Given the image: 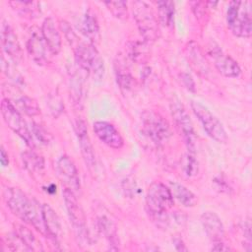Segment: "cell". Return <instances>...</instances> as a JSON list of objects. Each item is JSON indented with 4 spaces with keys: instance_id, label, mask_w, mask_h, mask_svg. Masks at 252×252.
Here are the masks:
<instances>
[{
    "instance_id": "obj_34",
    "label": "cell",
    "mask_w": 252,
    "mask_h": 252,
    "mask_svg": "<svg viewBox=\"0 0 252 252\" xmlns=\"http://www.w3.org/2000/svg\"><path fill=\"white\" fill-rule=\"evenodd\" d=\"M212 250H214V251H229V250H231V248L226 246L220 240V241L214 242V245L212 246Z\"/></svg>"
},
{
    "instance_id": "obj_5",
    "label": "cell",
    "mask_w": 252,
    "mask_h": 252,
    "mask_svg": "<svg viewBox=\"0 0 252 252\" xmlns=\"http://www.w3.org/2000/svg\"><path fill=\"white\" fill-rule=\"evenodd\" d=\"M63 199L78 242L81 244H89L90 236L86 223L85 214L82 207L78 203L75 193L68 188H65L63 190Z\"/></svg>"
},
{
    "instance_id": "obj_27",
    "label": "cell",
    "mask_w": 252,
    "mask_h": 252,
    "mask_svg": "<svg viewBox=\"0 0 252 252\" xmlns=\"http://www.w3.org/2000/svg\"><path fill=\"white\" fill-rule=\"evenodd\" d=\"M16 233L21 237V239L25 242V244L28 246L30 251H35V250H42L40 244L34 237L33 233L26 226H23L21 224L16 225Z\"/></svg>"
},
{
    "instance_id": "obj_35",
    "label": "cell",
    "mask_w": 252,
    "mask_h": 252,
    "mask_svg": "<svg viewBox=\"0 0 252 252\" xmlns=\"http://www.w3.org/2000/svg\"><path fill=\"white\" fill-rule=\"evenodd\" d=\"M0 161L3 166H7L9 164V157L3 147H1V151H0Z\"/></svg>"
},
{
    "instance_id": "obj_33",
    "label": "cell",
    "mask_w": 252,
    "mask_h": 252,
    "mask_svg": "<svg viewBox=\"0 0 252 252\" xmlns=\"http://www.w3.org/2000/svg\"><path fill=\"white\" fill-rule=\"evenodd\" d=\"M181 80H182L184 86L187 88V90H189L190 92H195V82L189 74L182 73Z\"/></svg>"
},
{
    "instance_id": "obj_7",
    "label": "cell",
    "mask_w": 252,
    "mask_h": 252,
    "mask_svg": "<svg viewBox=\"0 0 252 252\" xmlns=\"http://www.w3.org/2000/svg\"><path fill=\"white\" fill-rule=\"evenodd\" d=\"M132 9L141 34L146 40H156L159 34V27L151 6L143 1H135Z\"/></svg>"
},
{
    "instance_id": "obj_20",
    "label": "cell",
    "mask_w": 252,
    "mask_h": 252,
    "mask_svg": "<svg viewBox=\"0 0 252 252\" xmlns=\"http://www.w3.org/2000/svg\"><path fill=\"white\" fill-rule=\"evenodd\" d=\"M97 227L101 234L106 238L109 243L110 249L118 250L119 249V239L117 234V229L115 224L105 216H100L97 218Z\"/></svg>"
},
{
    "instance_id": "obj_21",
    "label": "cell",
    "mask_w": 252,
    "mask_h": 252,
    "mask_svg": "<svg viewBox=\"0 0 252 252\" xmlns=\"http://www.w3.org/2000/svg\"><path fill=\"white\" fill-rule=\"evenodd\" d=\"M81 32L93 42L98 39L99 28L95 15L89 9L83 16L80 24Z\"/></svg>"
},
{
    "instance_id": "obj_4",
    "label": "cell",
    "mask_w": 252,
    "mask_h": 252,
    "mask_svg": "<svg viewBox=\"0 0 252 252\" xmlns=\"http://www.w3.org/2000/svg\"><path fill=\"white\" fill-rule=\"evenodd\" d=\"M75 60L79 67L94 79L100 80L104 74V64L97 49L92 42H78L74 46Z\"/></svg>"
},
{
    "instance_id": "obj_26",
    "label": "cell",
    "mask_w": 252,
    "mask_h": 252,
    "mask_svg": "<svg viewBox=\"0 0 252 252\" xmlns=\"http://www.w3.org/2000/svg\"><path fill=\"white\" fill-rule=\"evenodd\" d=\"M23 162L31 172H40L44 168V159L32 151H26L22 155Z\"/></svg>"
},
{
    "instance_id": "obj_11",
    "label": "cell",
    "mask_w": 252,
    "mask_h": 252,
    "mask_svg": "<svg viewBox=\"0 0 252 252\" xmlns=\"http://www.w3.org/2000/svg\"><path fill=\"white\" fill-rule=\"evenodd\" d=\"M56 171L58 177L65 185V188H68L75 194L80 191V177L77 170V167L73 160L66 155L61 156L56 162Z\"/></svg>"
},
{
    "instance_id": "obj_23",
    "label": "cell",
    "mask_w": 252,
    "mask_h": 252,
    "mask_svg": "<svg viewBox=\"0 0 252 252\" xmlns=\"http://www.w3.org/2000/svg\"><path fill=\"white\" fill-rule=\"evenodd\" d=\"M186 49H187V56L191 62V65L198 72L205 73V71L208 70V65L205 61V58H204L198 44L191 41L187 44Z\"/></svg>"
},
{
    "instance_id": "obj_28",
    "label": "cell",
    "mask_w": 252,
    "mask_h": 252,
    "mask_svg": "<svg viewBox=\"0 0 252 252\" xmlns=\"http://www.w3.org/2000/svg\"><path fill=\"white\" fill-rule=\"evenodd\" d=\"M182 168L186 176L191 177L197 174L198 172V161L194 157L193 153L186 154L182 159Z\"/></svg>"
},
{
    "instance_id": "obj_18",
    "label": "cell",
    "mask_w": 252,
    "mask_h": 252,
    "mask_svg": "<svg viewBox=\"0 0 252 252\" xmlns=\"http://www.w3.org/2000/svg\"><path fill=\"white\" fill-rule=\"evenodd\" d=\"M41 34L48 46L49 51L56 55L61 50V35L54 20L51 17L46 18L41 27Z\"/></svg>"
},
{
    "instance_id": "obj_3",
    "label": "cell",
    "mask_w": 252,
    "mask_h": 252,
    "mask_svg": "<svg viewBox=\"0 0 252 252\" xmlns=\"http://www.w3.org/2000/svg\"><path fill=\"white\" fill-rule=\"evenodd\" d=\"M226 23L234 35L238 37H250L252 33L251 2H229L226 11Z\"/></svg>"
},
{
    "instance_id": "obj_15",
    "label": "cell",
    "mask_w": 252,
    "mask_h": 252,
    "mask_svg": "<svg viewBox=\"0 0 252 252\" xmlns=\"http://www.w3.org/2000/svg\"><path fill=\"white\" fill-rule=\"evenodd\" d=\"M1 44L4 52L14 61H19L22 56V48L16 33L11 26L5 21L1 25Z\"/></svg>"
},
{
    "instance_id": "obj_9",
    "label": "cell",
    "mask_w": 252,
    "mask_h": 252,
    "mask_svg": "<svg viewBox=\"0 0 252 252\" xmlns=\"http://www.w3.org/2000/svg\"><path fill=\"white\" fill-rule=\"evenodd\" d=\"M191 108L207 134L219 143H226L227 134L221 122L202 103L198 101H191Z\"/></svg>"
},
{
    "instance_id": "obj_19",
    "label": "cell",
    "mask_w": 252,
    "mask_h": 252,
    "mask_svg": "<svg viewBox=\"0 0 252 252\" xmlns=\"http://www.w3.org/2000/svg\"><path fill=\"white\" fill-rule=\"evenodd\" d=\"M41 213L45 232L54 240L58 239L62 233V227L56 212L48 204H43L41 205Z\"/></svg>"
},
{
    "instance_id": "obj_13",
    "label": "cell",
    "mask_w": 252,
    "mask_h": 252,
    "mask_svg": "<svg viewBox=\"0 0 252 252\" xmlns=\"http://www.w3.org/2000/svg\"><path fill=\"white\" fill-rule=\"evenodd\" d=\"M75 132L78 137L79 146L81 149V154L83 157V159L88 166L90 170L94 169L95 167V156L94 152L93 145L91 143L88 129L86 126V123L84 120L79 119L75 123Z\"/></svg>"
},
{
    "instance_id": "obj_36",
    "label": "cell",
    "mask_w": 252,
    "mask_h": 252,
    "mask_svg": "<svg viewBox=\"0 0 252 252\" xmlns=\"http://www.w3.org/2000/svg\"><path fill=\"white\" fill-rule=\"evenodd\" d=\"M174 246H175V248L177 249V250H187V248L184 246V243H183V241L180 239V238H175L174 239Z\"/></svg>"
},
{
    "instance_id": "obj_6",
    "label": "cell",
    "mask_w": 252,
    "mask_h": 252,
    "mask_svg": "<svg viewBox=\"0 0 252 252\" xmlns=\"http://www.w3.org/2000/svg\"><path fill=\"white\" fill-rule=\"evenodd\" d=\"M142 131L156 145H161L168 141L171 130L168 122L158 112L146 110L142 113Z\"/></svg>"
},
{
    "instance_id": "obj_16",
    "label": "cell",
    "mask_w": 252,
    "mask_h": 252,
    "mask_svg": "<svg viewBox=\"0 0 252 252\" xmlns=\"http://www.w3.org/2000/svg\"><path fill=\"white\" fill-rule=\"evenodd\" d=\"M201 223L207 236L213 241H220L224 236V227L220 217L214 212H205L201 216Z\"/></svg>"
},
{
    "instance_id": "obj_8",
    "label": "cell",
    "mask_w": 252,
    "mask_h": 252,
    "mask_svg": "<svg viewBox=\"0 0 252 252\" xmlns=\"http://www.w3.org/2000/svg\"><path fill=\"white\" fill-rule=\"evenodd\" d=\"M1 114L7 126L12 131H14L19 137H21L28 146L33 148L34 141L30 128L28 127L26 121L22 117L20 111L9 99L2 100Z\"/></svg>"
},
{
    "instance_id": "obj_1",
    "label": "cell",
    "mask_w": 252,
    "mask_h": 252,
    "mask_svg": "<svg viewBox=\"0 0 252 252\" xmlns=\"http://www.w3.org/2000/svg\"><path fill=\"white\" fill-rule=\"evenodd\" d=\"M3 198L7 207L15 216L32 224L40 232H45L41 206L38 207L34 200L29 198L21 189L16 187H6L3 191Z\"/></svg>"
},
{
    "instance_id": "obj_32",
    "label": "cell",
    "mask_w": 252,
    "mask_h": 252,
    "mask_svg": "<svg viewBox=\"0 0 252 252\" xmlns=\"http://www.w3.org/2000/svg\"><path fill=\"white\" fill-rule=\"evenodd\" d=\"M10 5L21 14L32 13L34 11L33 8H30L34 5V2L32 1H11Z\"/></svg>"
},
{
    "instance_id": "obj_24",
    "label": "cell",
    "mask_w": 252,
    "mask_h": 252,
    "mask_svg": "<svg viewBox=\"0 0 252 252\" xmlns=\"http://www.w3.org/2000/svg\"><path fill=\"white\" fill-rule=\"evenodd\" d=\"M159 22L165 27L174 24V4L172 1H159L157 3Z\"/></svg>"
},
{
    "instance_id": "obj_30",
    "label": "cell",
    "mask_w": 252,
    "mask_h": 252,
    "mask_svg": "<svg viewBox=\"0 0 252 252\" xmlns=\"http://www.w3.org/2000/svg\"><path fill=\"white\" fill-rule=\"evenodd\" d=\"M116 79H117V83L119 84L121 89L124 90H128L131 88V83H132V77L130 75V73L128 72V70L126 69V67L124 66H118V68H116Z\"/></svg>"
},
{
    "instance_id": "obj_29",
    "label": "cell",
    "mask_w": 252,
    "mask_h": 252,
    "mask_svg": "<svg viewBox=\"0 0 252 252\" xmlns=\"http://www.w3.org/2000/svg\"><path fill=\"white\" fill-rule=\"evenodd\" d=\"M109 11L119 19L127 18V3L124 1H109L104 3Z\"/></svg>"
},
{
    "instance_id": "obj_14",
    "label": "cell",
    "mask_w": 252,
    "mask_h": 252,
    "mask_svg": "<svg viewBox=\"0 0 252 252\" xmlns=\"http://www.w3.org/2000/svg\"><path fill=\"white\" fill-rule=\"evenodd\" d=\"M210 55L214 60L216 69L222 76L227 78H237L241 74V69L237 62L229 55L222 52L220 48H213L210 51Z\"/></svg>"
},
{
    "instance_id": "obj_17",
    "label": "cell",
    "mask_w": 252,
    "mask_h": 252,
    "mask_svg": "<svg viewBox=\"0 0 252 252\" xmlns=\"http://www.w3.org/2000/svg\"><path fill=\"white\" fill-rule=\"evenodd\" d=\"M47 49L48 46L41 32H33L27 42V50L31 58L37 64L45 63L47 61Z\"/></svg>"
},
{
    "instance_id": "obj_31",
    "label": "cell",
    "mask_w": 252,
    "mask_h": 252,
    "mask_svg": "<svg viewBox=\"0 0 252 252\" xmlns=\"http://www.w3.org/2000/svg\"><path fill=\"white\" fill-rule=\"evenodd\" d=\"M31 126H32L31 132L32 134V137H35L36 140L39 141V143L43 145H47L51 141L52 139L51 135L41 125L33 122L32 123Z\"/></svg>"
},
{
    "instance_id": "obj_10",
    "label": "cell",
    "mask_w": 252,
    "mask_h": 252,
    "mask_svg": "<svg viewBox=\"0 0 252 252\" xmlns=\"http://www.w3.org/2000/svg\"><path fill=\"white\" fill-rule=\"evenodd\" d=\"M170 109L176 128L178 129L180 135H182L188 152L194 154L196 149V136L193 128V123L190 119L188 112L179 101L171 102Z\"/></svg>"
},
{
    "instance_id": "obj_25",
    "label": "cell",
    "mask_w": 252,
    "mask_h": 252,
    "mask_svg": "<svg viewBox=\"0 0 252 252\" xmlns=\"http://www.w3.org/2000/svg\"><path fill=\"white\" fill-rule=\"evenodd\" d=\"M14 105L19 111H22L29 116H35L40 112L36 100L28 95H22L19 98H17L15 100Z\"/></svg>"
},
{
    "instance_id": "obj_12",
    "label": "cell",
    "mask_w": 252,
    "mask_h": 252,
    "mask_svg": "<svg viewBox=\"0 0 252 252\" xmlns=\"http://www.w3.org/2000/svg\"><path fill=\"white\" fill-rule=\"evenodd\" d=\"M93 130L96 137L107 147L114 150H119L124 146L123 137L110 122L95 121L93 124Z\"/></svg>"
},
{
    "instance_id": "obj_2",
    "label": "cell",
    "mask_w": 252,
    "mask_h": 252,
    "mask_svg": "<svg viewBox=\"0 0 252 252\" xmlns=\"http://www.w3.org/2000/svg\"><path fill=\"white\" fill-rule=\"evenodd\" d=\"M174 199L170 189L161 182L150 185L146 195V208L155 220H165L166 213L172 208Z\"/></svg>"
},
{
    "instance_id": "obj_22",
    "label": "cell",
    "mask_w": 252,
    "mask_h": 252,
    "mask_svg": "<svg viewBox=\"0 0 252 252\" xmlns=\"http://www.w3.org/2000/svg\"><path fill=\"white\" fill-rule=\"evenodd\" d=\"M173 199H176L181 205L185 207H193L197 203V197L184 185L178 182H170L169 187Z\"/></svg>"
}]
</instances>
